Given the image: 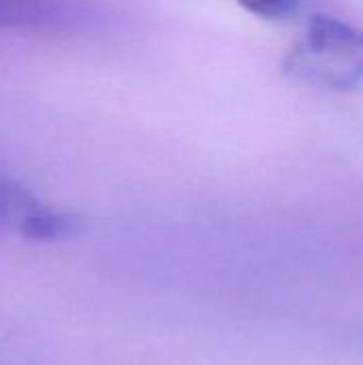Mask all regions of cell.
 <instances>
[{
	"label": "cell",
	"instance_id": "1",
	"mask_svg": "<svg viewBox=\"0 0 363 365\" xmlns=\"http://www.w3.org/2000/svg\"><path fill=\"white\" fill-rule=\"evenodd\" d=\"M285 71L312 86L351 90L363 83V28L315 15L285 56Z\"/></svg>",
	"mask_w": 363,
	"mask_h": 365
},
{
	"label": "cell",
	"instance_id": "4",
	"mask_svg": "<svg viewBox=\"0 0 363 365\" xmlns=\"http://www.w3.org/2000/svg\"><path fill=\"white\" fill-rule=\"evenodd\" d=\"M248 13L263 19H282L297 13L306 0H235Z\"/></svg>",
	"mask_w": 363,
	"mask_h": 365
},
{
	"label": "cell",
	"instance_id": "2",
	"mask_svg": "<svg viewBox=\"0 0 363 365\" xmlns=\"http://www.w3.org/2000/svg\"><path fill=\"white\" fill-rule=\"evenodd\" d=\"M73 214L51 207L17 178L0 169V233L32 242H56L77 233Z\"/></svg>",
	"mask_w": 363,
	"mask_h": 365
},
{
	"label": "cell",
	"instance_id": "3",
	"mask_svg": "<svg viewBox=\"0 0 363 365\" xmlns=\"http://www.w3.org/2000/svg\"><path fill=\"white\" fill-rule=\"evenodd\" d=\"M90 0H0V28L79 32L94 21Z\"/></svg>",
	"mask_w": 363,
	"mask_h": 365
}]
</instances>
